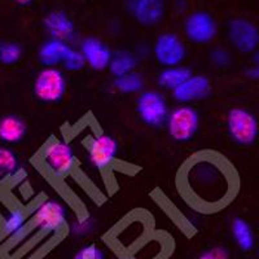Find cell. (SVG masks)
<instances>
[{
  "label": "cell",
  "mask_w": 259,
  "mask_h": 259,
  "mask_svg": "<svg viewBox=\"0 0 259 259\" xmlns=\"http://www.w3.org/2000/svg\"><path fill=\"white\" fill-rule=\"evenodd\" d=\"M27 135V124L17 114H7L0 118V142L4 145L20 144Z\"/></svg>",
  "instance_id": "e0dca14e"
},
{
  "label": "cell",
  "mask_w": 259,
  "mask_h": 259,
  "mask_svg": "<svg viewBox=\"0 0 259 259\" xmlns=\"http://www.w3.org/2000/svg\"><path fill=\"white\" fill-rule=\"evenodd\" d=\"M22 47L15 41L0 43V64L15 65L22 59Z\"/></svg>",
  "instance_id": "cb8c5ba5"
},
{
  "label": "cell",
  "mask_w": 259,
  "mask_h": 259,
  "mask_svg": "<svg viewBox=\"0 0 259 259\" xmlns=\"http://www.w3.org/2000/svg\"><path fill=\"white\" fill-rule=\"evenodd\" d=\"M30 214L20 206L7 210L0 221V232L6 239L16 240L24 237L29 231Z\"/></svg>",
  "instance_id": "2e32d148"
},
{
  "label": "cell",
  "mask_w": 259,
  "mask_h": 259,
  "mask_svg": "<svg viewBox=\"0 0 259 259\" xmlns=\"http://www.w3.org/2000/svg\"><path fill=\"white\" fill-rule=\"evenodd\" d=\"M227 131L232 142L242 147H250L259 135V123L255 115L245 108H232L226 118Z\"/></svg>",
  "instance_id": "277c9868"
},
{
  "label": "cell",
  "mask_w": 259,
  "mask_h": 259,
  "mask_svg": "<svg viewBox=\"0 0 259 259\" xmlns=\"http://www.w3.org/2000/svg\"><path fill=\"white\" fill-rule=\"evenodd\" d=\"M40 162L55 178H66L77 166V157L68 142L52 138L41 148Z\"/></svg>",
  "instance_id": "7a4b0ae2"
},
{
  "label": "cell",
  "mask_w": 259,
  "mask_h": 259,
  "mask_svg": "<svg viewBox=\"0 0 259 259\" xmlns=\"http://www.w3.org/2000/svg\"><path fill=\"white\" fill-rule=\"evenodd\" d=\"M74 259H104V251L95 244L87 245L75 254Z\"/></svg>",
  "instance_id": "4316f807"
},
{
  "label": "cell",
  "mask_w": 259,
  "mask_h": 259,
  "mask_svg": "<svg viewBox=\"0 0 259 259\" xmlns=\"http://www.w3.org/2000/svg\"><path fill=\"white\" fill-rule=\"evenodd\" d=\"M184 35L194 45H209L218 35V24L211 13L194 11L184 20Z\"/></svg>",
  "instance_id": "30bf717a"
},
{
  "label": "cell",
  "mask_w": 259,
  "mask_h": 259,
  "mask_svg": "<svg viewBox=\"0 0 259 259\" xmlns=\"http://www.w3.org/2000/svg\"><path fill=\"white\" fill-rule=\"evenodd\" d=\"M200 113L192 105H179L170 110L166 121L167 133L177 143H188L200 130Z\"/></svg>",
  "instance_id": "8992f818"
},
{
  "label": "cell",
  "mask_w": 259,
  "mask_h": 259,
  "mask_svg": "<svg viewBox=\"0 0 259 259\" xmlns=\"http://www.w3.org/2000/svg\"><path fill=\"white\" fill-rule=\"evenodd\" d=\"M144 77L140 73H136V71L122 75L119 78H114V82H113V89L123 95L140 94L144 90Z\"/></svg>",
  "instance_id": "603a6c76"
},
{
  "label": "cell",
  "mask_w": 259,
  "mask_h": 259,
  "mask_svg": "<svg viewBox=\"0 0 259 259\" xmlns=\"http://www.w3.org/2000/svg\"><path fill=\"white\" fill-rule=\"evenodd\" d=\"M87 157L96 170H109L115 162L119 152L118 142L108 134H96L87 142Z\"/></svg>",
  "instance_id": "9c48e42d"
},
{
  "label": "cell",
  "mask_w": 259,
  "mask_h": 259,
  "mask_svg": "<svg viewBox=\"0 0 259 259\" xmlns=\"http://www.w3.org/2000/svg\"><path fill=\"white\" fill-rule=\"evenodd\" d=\"M212 84L209 78L202 74H192L186 82L172 91V96L180 105H191L202 101L211 95Z\"/></svg>",
  "instance_id": "7c38bea8"
},
{
  "label": "cell",
  "mask_w": 259,
  "mask_h": 259,
  "mask_svg": "<svg viewBox=\"0 0 259 259\" xmlns=\"http://www.w3.org/2000/svg\"><path fill=\"white\" fill-rule=\"evenodd\" d=\"M258 255H259V244H258Z\"/></svg>",
  "instance_id": "4dcf8cb0"
},
{
  "label": "cell",
  "mask_w": 259,
  "mask_h": 259,
  "mask_svg": "<svg viewBox=\"0 0 259 259\" xmlns=\"http://www.w3.org/2000/svg\"><path fill=\"white\" fill-rule=\"evenodd\" d=\"M231 232L237 246L244 251L253 250L255 246V235L249 224V222L244 218H233L231 222Z\"/></svg>",
  "instance_id": "ffe728a7"
},
{
  "label": "cell",
  "mask_w": 259,
  "mask_h": 259,
  "mask_svg": "<svg viewBox=\"0 0 259 259\" xmlns=\"http://www.w3.org/2000/svg\"><path fill=\"white\" fill-rule=\"evenodd\" d=\"M192 74H193V71L188 66H183V65L172 66V68H165L157 75V83L161 89L172 92L180 84L186 82Z\"/></svg>",
  "instance_id": "d6986e66"
},
{
  "label": "cell",
  "mask_w": 259,
  "mask_h": 259,
  "mask_svg": "<svg viewBox=\"0 0 259 259\" xmlns=\"http://www.w3.org/2000/svg\"><path fill=\"white\" fill-rule=\"evenodd\" d=\"M128 8L136 22L145 27L156 26L165 17V0H131Z\"/></svg>",
  "instance_id": "9a60e30c"
},
{
  "label": "cell",
  "mask_w": 259,
  "mask_h": 259,
  "mask_svg": "<svg viewBox=\"0 0 259 259\" xmlns=\"http://www.w3.org/2000/svg\"><path fill=\"white\" fill-rule=\"evenodd\" d=\"M136 112L143 123L157 128L165 126L170 109L163 94L154 90H148L139 94L136 99Z\"/></svg>",
  "instance_id": "52a82bcc"
},
{
  "label": "cell",
  "mask_w": 259,
  "mask_h": 259,
  "mask_svg": "<svg viewBox=\"0 0 259 259\" xmlns=\"http://www.w3.org/2000/svg\"><path fill=\"white\" fill-rule=\"evenodd\" d=\"M227 38L237 52L254 53L259 47V29L251 21L242 17H236L228 22Z\"/></svg>",
  "instance_id": "ba28073f"
},
{
  "label": "cell",
  "mask_w": 259,
  "mask_h": 259,
  "mask_svg": "<svg viewBox=\"0 0 259 259\" xmlns=\"http://www.w3.org/2000/svg\"><path fill=\"white\" fill-rule=\"evenodd\" d=\"M62 66H64L65 70L71 71V73H75V71H80L85 66V61L83 59L82 53L79 52V50H71L70 53L68 55V57L65 59V61L62 62Z\"/></svg>",
  "instance_id": "d4e9b609"
},
{
  "label": "cell",
  "mask_w": 259,
  "mask_h": 259,
  "mask_svg": "<svg viewBox=\"0 0 259 259\" xmlns=\"http://www.w3.org/2000/svg\"><path fill=\"white\" fill-rule=\"evenodd\" d=\"M153 55L163 68L179 66L187 57L186 43L175 32H162L154 41Z\"/></svg>",
  "instance_id": "8fae6325"
},
{
  "label": "cell",
  "mask_w": 259,
  "mask_h": 259,
  "mask_svg": "<svg viewBox=\"0 0 259 259\" xmlns=\"http://www.w3.org/2000/svg\"><path fill=\"white\" fill-rule=\"evenodd\" d=\"M210 60H211V62L215 66L223 69L231 65V62H232V55L226 48L217 47L210 52Z\"/></svg>",
  "instance_id": "484cf974"
},
{
  "label": "cell",
  "mask_w": 259,
  "mask_h": 259,
  "mask_svg": "<svg viewBox=\"0 0 259 259\" xmlns=\"http://www.w3.org/2000/svg\"><path fill=\"white\" fill-rule=\"evenodd\" d=\"M247 78L250 79H259V51L254 52V65L245 70Z\"/></svg>",
  "instance_id": "f1b7e54d"
},
{
  "label": "cell",
  "mask_w": 259,
  "mask_h": 259,
  "mask_svg": "<svg viewBox=\"0 0 259 259\" xmlns=\"http://www.w3.org/2000/svg\"><path fill=\"white\" fill-rule=\"evenodd\" d=\"M71 50L73 47L69 43L48 39L39 48L38 60L45 68H57L62 65Z\"/></svg>",
  "instance_id": "ac0fdd59"
},
{
  "label": "cell",
  "mask_w": 259,
  "mask_h": 259,
  "mask_svg": "<svg viewBox=\"0 0 259 259\" xmlns=\"http://www.w3.org/2000/svg\"><path fill=\"white\" fill-rule=\"evenodd\" d=\"M68 91V80L64 71L59 68H45L36 74L32 92L38 101L43 104H57Z\"/></svg>",
  "instance_id": "5b68a950"
},
{
  "label": "cell",
  "mask_w": 259,
  "mask_h": 259,
  "mask_svg": "<svg viewBox=\"0 0 259 259\" xmlns=\"http://www.w3.org/2000/svg\"><path fill=\"white\" fill-rule=\"evenodd\" d=\"M79 52L82 53L85 65L95 71H104L109 68L113 51L101 39L89 36L80 43Z\"/></svg>",
  "instance_id": "4fadbf2b"
},
{
  "label": "cell",
  "mask_w": 259,
  "mask_h": 259,
  "mask_svg": "<svg viewBox=\"0 0 259 259\" xmlns=\"http://www.w3.org/2000/svg\"><path fill=\"white\" fill-rule=\"evenodd\" d=\"M12 2L20 7H29V6H31V4L34 3L35 0H12Z\"/></svg>",
  "instance_id": "f546056e"
},
{
  "label": "cell",
  "mask_w": 259,
  "mask_h": 259,
  "mask_svg": "<svg viewBox=\"0 0 259 259\" xmlns=\"http://www.w3.org/2000/svg\"><path fill=\"white\" fill-rule=\"evenodd\" d=\"M68 223V210L59 200L41 201L30 214L29 230H36L39 235L59 233Z\"/></svg>",
  "instance_id": "3957f363"
},
{
  "label": "cell",
  "mask_w": 259,
  "mask_h": 259,
  "mask_svg": "<svg viewBox=\"0 0 259 259\" xmlns=\"http://www.w3.org/2000/svg\"><path fill=\"white\" fill-rule=\"evenodd\" d=\"M138 66V57L133 52L126 50H119L113 52L112 60L109 64V71L114 78L133 73Z\"/></svg>",
  "instance_id": "44dd1931"
},
{
  "label": "cell",
  "mask_w": 259,
  "mask_h": 259,
  "mask_svg": "<svg viewBox=\"0 0 259 259\" xmlns=\"http://www.w3.org/2000/svg\"><path fill=\"white\" fill-rule=\"evenodd\" d=\"M43 26L46 32L50 35V39L65 41H73L77 36V27L70 16L64 11H52L47 13L43 18Z\"/></svg>",
  "instance_id": "5bb4252c"
},
{
  "label": "cell",
  "mask_w": 259,
  "mask_h": 259,
  "mask_svg": "<svg viewBox=\"0 0 259 259\" xmlns=\"http://www.w3.org/2000/svg\"><path fill=\"white\" fill-rule=\"evenodd\" d=\"M197 259H231V255L224 246H214L201 253Z\"/></svg>",
  "instance_id": "83f0119b"
},
{
  "label": "cell",
  "mask_w": 259,
  "mask_h": 259,
  "mask_svg": "<svg viewBox=\"0 0 259 259\" xmlns=\"http://www.w3.org/2000/svg\"><path fill=\"white\" fill-rule=\"evenodd\" d=\"M20 168L21 162L15 150L8 145L0 144V180L13 178Z\"/></svg>",
  "instance_id": "7402d4cb"
},
{
  "label": "cell",
  "mask_w": 259,
  "mask_h": 259,
  "mask_svg": "<svg viewBox=\"0 0 259 259\" xmlns=\"http://www.w3.org/2000/svg\"><path fill=\"white\" fill-rule=\"evenodd\" d=\"M175 187L187 206L198 214L211 215L236 200L241 179L226 156L214 149H201L183 162Z\"/></svg>",
  "instance_id": "6da1fadb"
}]
</instances>
